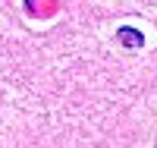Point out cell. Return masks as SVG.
Masks as SVG:
<instances>
[{
    "instance_id": "obj_1",
    "label": "cell",
    "mask_w": 157,
    "mask_h": 148,
    "mask_svg": "<svg viewBox=\"0 0 157 148\" xmlns=\"http://www.w3.org/2000/svg\"><path fill=\"white\" fill-rule=\"evenodd\" d=\"M116 38H120L123 47H141V44H145V35L135 32V29H129V25H123V29L116 32Z\"/></svg>"
}]
</instances>
